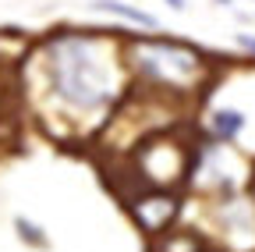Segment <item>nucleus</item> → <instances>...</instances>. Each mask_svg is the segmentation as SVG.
I'll list each match as a JSON object with an SVG mask.
<instances>
[{"mask_svg": "<svg viewBox=\"0 0 255 252\" xmlns=\"http://www.w3.org/2000/svg\"><path fill=\"white\" fill-rule=\"evenodd\" d=\"M245 128H248V117H245V110H238V107H216V110L209 114V139H213V142L234 146V142L245 135Z\"/></svg>", "mask_w": 255, "mask_h": 252, "instance_id": "20e7f679", "label": "nucleus"}, {"mask_svg": "<svg viewBox=\"0 0 255 252\" xmlns=\"http://www.w3.org/2000/svg\"><path fill=\"white\" fill-rule=\"evenodd\" d=\"M199 249H202V238H195L191 231H167L152 245V252H199Z\"/></svg>", "mask_w": 255, "mask_h": 252, "instance_id": "423d86ee", "label": "nucleus"}, {"mask_svg": "<svg viewBox=\"0 0 255 252\" xmlns=\"http://www.w3.org/2000/svg\"><path fill=\"white\" fill-rule=\"evenodd\" d=\"M128 46H131L135 75L156 89H188L199 68L206 64L199 46L170 39V36H138Z\"/></svg>", "mask_w": 255, "mask_h": 252, "instance_id": "f03ea898", "label": "nucleus"}, {"mask_svg": "<svg viewBox=\"0 0 255 252\" xmlns=\"http://www.w3.org/2000/svg\"><path fill=\"white\" fill-rule=\"evenodd\" d=\"M110 39L96 32H57L46 43L50 96L71 114H96L117 100L121 75L110 64Z\"/></svg>", "mask_w": 255, "mask_h": 252, "instance_id": "f257e3e1", "label": "nucleus"}, {"mask_svg": "<svg viewBox=\"0 0 255 252\" xmlns=\"http://www.w3.org/2000/svg\"><path fill=\"white\" fill-rule=\"evenodd\" d=\"M238 46H241V50H248V53L255 57V36H245V32H241V36H238Z\"/></svg>", "mask_w": 255, "mask_h": 252, "instance_id": "6e6552de", "label": "nucleus"}, {"mask_svg": "<svg viewBox=\"0 0 255 252\" xmlns=\"http://www.w3.org/2000/svg\"><path fill=\"white\" fill-rule=\"evenodd\" d=\"M167 4H170L174 11H184V7H188V0H167Z\"/></svg>", "mask_w": 255, "mask_h": 252, "instance_id": "1a4fd4ad", "label": "nucleus"}, {"mask_svg": "<svg viewBox=\"0 0 255 252\" xmlns=\"http://www.w3.org/2000/svg\"><path fill=\"white\" fill-rule=\"evenodd\" d=\"M92 11H100V14H110V18H121L128 25H135V28H156V14L142 11L138 4H128V0H92Z\"/></svg>", "mask_w": 255, "mask_h": 252, "instance_id": "39448f33", "label": "nucleus"}, {"mask_svg": "<svg viewBox=\"0 0 255 252\" xmlns=\"http://www.w3.org/2000/svg\"><path fill=\"white\" fill-rule=\"evenodd\" d=\"M14 228H18V238L21 242L36 245V249H46V235H43L39 224H32V220H25V217H14Z\"/></svg>", "mask_w": 255, "mask_h": 252, "instance_id": "0eeeda50", "label": "nucleus"}, {"mask_svg": "<svg viewBox=\"0 0 255 252\" xmlns=\"http://www.w3.org/2000/svg\"><path fill=\"white\" fill-rule=\"evenodd\" d=\"M216 4H223V7H231V4H238V0H216Z\"/></svg>", "mask_w": 255, "mask_h": 252, "instance_id": "9d476101", "label": "nucleus"}, {"mask_svg": "<svg viewBox=\"0 0 255 252\" xmlns=\"http://www.w3.org/2000/svg\"><path fill=\"white\" fill-rule=\"evenodd\" d=\"M128 210H131L135 224L149 238H159V235H167L174 228V220L181 213V203H177L174 192H167V188H149V192L128 199Z\"/></svg>", "mask_w": 255, "mask_h": 252, "instance_id": "7ed1b4c3", "label": "nucleus"}]
</instances>
